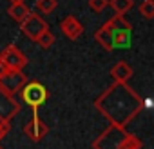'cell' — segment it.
<instances>
[{
    "mask_svg": "<svg viewBox=\"0 0 154 149\" xmlns=\"http://www.w3.org/2000/svg\"><path fill=\"white\" fill-rule=\"evenodd\" d=\"M141 102L143 100L132 87L127 86V82H112L100 97H96L93 106L111 124L125 127L143 109Z\"/></svg>",
    "mask_w": 154,
    "mask_h": 149,
    "instance_id": "cell-1",
    "label": "cell"
},
{
    "mask_svg": "<svg viewBox=\"0 0 154 149\" xmlns=\"http://www.w3.org/2000/svg\"><path fill=\"white\" fill-rule=\"evenodd\" d=\"M143 142L136 136L125 131V127L111 124L94 142L93 149H141Z\"/></svg>",
    "mask_w": 154,
    "mask_h": 149,
    "instance_id": "cell-2",
    "label": "cell"
},
{
    "mask_svg": "<svg viewBox=\"0 0 154 149\" xmlns=\"http://www.w3.org/2000/svg\"><path fill=\"white\" fill-rule=\"evenodd\" d=\"M26 74L18 69H2L0 71V89L9 93V95H17L24 84H26Z\"/></svg>",
    "mask_w": 154,
    "mask_h": 149,
    "instance_id": "cell-3",
    "label": "cell"
},
{
    "mask_svg": "<svg viewBox=\"0 0 154 149\" xmlns=\"http://www.w3.org/2000/svg\"><path fill=\"white\" fill-rule=\"evenodd\" d=\"M27 65V56L17 47V46H8L0 53V71L2 69H18L22 71Z\"/></svg>",
    "mask_w": 154,
    "mask_h": 149,
    "instance_id": "cell-4",
    "label": "cell"
},
{
    "mask_svg": "<svg viewBox=\"0 0 154 149\" xmlns=\"http://www.w3.org/2000/svg\"><path fill=\"white\" fill-rule=\"evenodd\" d=\"M20 93H22L24 102H26L27 106H31L33 109H35V107H40V106L47 100V89H45L40 82H36V80L24 84V87L20 89Z\"/></svg>",
    "mask_w": 154,
    "mask_h": 149,
    "instance_id": "cell-5",
    "label": "cell"
},
{
    "mask_svg": "<svg viewBox=\"0 0 154 149\" xmlns=\"http://www.w3.org/2000/svg\"><path fill=\"white\" fill-rule=\"evenodd\" d=\"M20 29H22V33H24L29 40L36 42V38H38L45 29H49V26H47V22H45L42 17H38L36 13L31 11V13L20 22Z\"/></svg>",
    "mask_w": 154,
    "mask_h": 149,
    "instance_id": "cell-6",
    "label": "cell"
},
{
    "mask_svg": "<svg viewBox=\"0 0 154 149\" xmlns=\"http://www.w3.org/2000/svg\"><path fill=\"white\" fill-rule=\"evenodd\" d=\"M33 111H35V113H33L31 122H27V124L22 127V131H24V135H26L27 138H31L33 142H40V140L49 133V127L40 120V116H38V107H35Z\"/></svg>",
    "mask_w": 154,
    "mask_h": 149,
    "instance_id": "cell-7",
    "label": "cell"
},
{
    "mask_svg": "<svg viewBox=\"0 0 154 149\" xmlns=\"http://www.w3.org/2000/svg\"><path fill=\"white\" fill-rule=\"evenodd\" d=\"M18 111H20V104L13 98V95L0 89V118L11 120L18 115Z\"/></svg>",
    "mask_w": 154,
    "mask_h": 149,
    "instance_id": "cell-8",
    "label": "cell"
},
{
    "mask_svg": "<svg viewBox=\"0 0 154 149\" xmlns=\"http://www.w3.org/2000/svg\"><path fill=\"white\" fill-rule=\"evenodd\" d=\"M60 29H62L63 36H67L69 40H78L82 36V33H84V26L78 22V18L72 17V15H69L67 18L62 20Z\"/></svg>",
    "mask_w": 154,
    "mask_h": 149,
    "instance_id": "cell-9",
    "label": "cell"
},
{
    "mask_svg": "<svg viewBox=\"0 0 154 149\" xmlns=\"http://www.w3.org/2000/svg\"><path fill=\"white\" fill-rule=\"evenodd\" d=\"M132 67L127 64V62H118L112 69H111V77H112V80L114 82H127L131 77H132Z\"/></svg>",
    "mask_w": 154,
    "mask_h": 149,
    "instance_id": "cell-10",
    "label": "cell"
},
{
    "mask_svg": "<svg viewBox=\"0 0 154 149\" xmlns=\"http://www.w3.org/2000/svg\"><path fill=\"white\" fill-rule=\"evenodd\" d=\"M103 27L111 33H116V31H122V29H131L132 31V24L129 20H125V15H116V17L109 18L103 24Z\"/></svg>",
    "mask_w": 154,
    "mask_h": 149,
    "instance_id": "cell-11",
    "label": "cell"
},
{
    "mask_svg": "<svg viewBox=\"0 0 154 149\" xmlns=\"http://www.w3.org/2000/svg\"><path fill=\"white\" fill-rule=\"evenodd\" d=\"M132 44V36H131V29H122V31H116L112 33V46L114 49H127L131 47Z\"/></svg>",
    "mask_w": 154,
    "mask_h": 149,
    "instance_id": "cell-12",
    "label": "cell"
},
{
    "mask_svg": "<svg viewBox=\"0 0 154 149\" xmlns=\"http://www.w3.org/2000/svg\"><path fill=\"white\" fill-rule=\"evenodd\" d=\"M31 13V9L26 6V2H20V4H11L9 6V9H8V15L13 18V20H17L18 24L27 17Z\"/></svg>",
    "mask_w": 154,
    "mask_h": 149,
    "instance_id": "cell-13",
    "label": "cell"
},
{
    "mask_svg": "<svg viewBox=\"0 0 154 149\" xmlns=\"http://www.w3.org/2000/svg\"><path fill=\"white\" fill-rule=\"evenodd\" d=\"M94 40H96V42H98L105 51H112V49H114V46H112V33H111V31H107L103 26L94 33Z\"/></svg>",
    "mask_w": 154,
    "mask_h": 149,
    "instance_id": "cell-14",
    "label": "cell"
},
{
    "mask_svg": "<svg viewBox=\"0 0 154 149\" xmlns=\"http://www.w3.org/2000/svg\"><path fill=\"white\" fill-rule=\"evenodd\" d=\"M134 0H111V8L114 9L116 15H125L132 9Z\"/></svg>",
    "mask_w": 154,
    "mask_h": 149,
    "instance_id": "cell-15",
    "label": "cell"
},
{
    "mask_svg": "<svg viewBox=\"0 0 154 149\" xmlns=\"http://www.w3.org/2000/svg\"><path fill=\"white\" fill-rule=\"evenodd\" d=\"M56 6H58L56 0H36V2H35V8H36L40 13H44V15L53 13V11L56 9Z\"/></svg>",
    "mask_w": 154,
    "mask_h": 149,
    "instance_id": "cell-16",
    "label": "cell"
},
{
    "mask_svg": "<svg viewBox=\"0 0 154 149\" xmlns=\"http://www.w3.org/2000/svg\"><path fill=\"white\" fill-rule=\"evenodd\" d=\"M140 13L147 20L154 18V0H143V2L140 4Z\"/></svg>",
    "mask_w": 154,
    "mask_h": 149,
    "instance_id": "cell-17",
    "label": "cell"
},
{
    "mask_svg": "<svg viewBox=\"0 0 154 149\" xmlns=\"http://www.w3.org/2000/svg\"><path fill=\"white\" fill-rule=\"evenodd\" d=\"M54 40H56V38H54V35H53V33H51L49 29H45V31H44V33H42V35H40V36L36 38V42H38V44H40V46H42L44 49L51 47V46L54 44Z\"/></svg>",
    "mask_w": 154,
    "mask_h": 149,
    "instance_id": "cell-18",
    "label": "cell"
},
{
    "mask_svg": "<svg viewBox=\"0 0 154 149\" xmlns=\"http://www.w3.org/2000/svg\"><path fill=\"white\" fill-rule=\"evenodd\" d=\"M89 9L91 11H94V13H102L105 8H107V4H109V0H89Z\"/></svg>",
    "mask_w": 154,
    "mask_h": 149,
    "instance_id": "cell-19",
    "label": "cell"
},
{
    "mask_svg": "<svg viewBox=\"0 0 154 149\" xmlns=\"http://www.w3.org/2000/svg\"><path fill=\"white\" fill-rule=\"evenodd\" d=\"M11 129V120H4V118H0V140H2Z\"/></svg>",
    "mask_w": 154,
    "mask_h": 149,
    "instance_id": "cell-20",
    "label": "cell"
},
{
    "mask_svg": "<svg viewBox=\"0 0 154 149\" xmlns=\"http://www.w3.org/2000/svg\"><path fill=\"white\" fill-rule=\"evenodd\" d=\"M11 4H20V2H26V0H9Z\"/></svg>",
    "mask_w": 154,
    "mask_h": 149,
    "instance_id": "cell-21",
    "label": "cell"
},
{
    "mask_svg": "<svg viewBox=\"0 0 154 149\" xmlns=\"http://www.w3.org/2000/svg\"><path fill=\"white\" fill-rule=\"evenodd\" d=\"M0 149H4V147H2V145H0Z\"/></svg>",
    "mask_w": 154,
    "mask_h": 149,
    "instance_id": "cell-22",
    "label": "cell"
}]
</instances>
